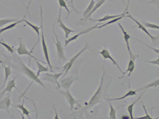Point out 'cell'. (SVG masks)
I'll use <instances>...</instances> for the list:
<instances>
[{
	"mask_svg": "<svg viewBox=\"0 0 159 119\" xmlns=\"http://www.w3.org/2000/svg\"><path fill=\"white\" fill-rule=\"evenodd\" d=\"M105 74V70L103 67V73H102V76L101 80L100 85L98 88V89L96 90L95 94L92 96V97L89 100V101L88 102V103H85L86 109H89L90 108H92L96 104H98L101 102V100L102 97V94H103V83Z\"/></svg>",
	"mask_w": 159,
	"mask_h": 119,
	"instance_id": "6da1fadb",
	"label": "cell"
},
{
	"mask_svg": "<svg viewBox=\"0 0 159 119\" xmlns=\"http://www.w3.org/2000/svg\"><path fill=\"white\" fill-rule=\"evenodd\" d=\"M40 20H41V45H42V49L44 53V58L47 62L48 66L49 67V69L51 71H53V67L52 66L50 63V57H49V53H48V45L46 42V40L44 38V28H43V9L42 7L40 6Z\"/></svg>",
	"mask_w": 159,
	"mask_h": 119,
	"instance_id": "7a4b0ae2",
	"label": "cell"
},
{
	"mask_svg": "<svg viewBox=\"0 0 159 119\" xmlns=\"http://www.w3.org/2000/svg\"><path fill=\"white\" fill-rule=\"evenodd\" d=\"M18 60H19V64H20L22 71L30 79L32 80L31 82L32 83L33 82H34L40 85L41 87H43L45 89H46V87L44 86V85L43 83V82H41V80H40V78H39V76L37 75V74H35V73L34 71H32L31 69H30L28 67H27L23 63V62L20 60V58H18Z\"/></svg>",
	"mask_w": 159,
	"mask_h": 119,
	"instance_id": "3957f363",
	"label": "cell"
},
{
	"mask_svg": "<svg viewBox=\"0 0 159 119\" xmlns=\"http://www.w3.org/2000/svg\"><path fill=\"white\" fill-rule=\"evenodd\" d=\"M64 73V71H62L61 73H45L43 75L41 76V79L45 81H48V82H50L53 84H56L57 85V89H60L61 88V85L60 83L58 82V79Z\"/></svg>",
	"mask_w": 159,
	"mask_h": 119,
	"instance_id": "277c9868",
	"label": "cell"
},
{
	"mask_svg": "<svg viewBox=\"0 0 159 119\" xmlns=\"http://www.w3.org/2000/svg\"><path fill=\"white\" fill-rule=\"evenodd\" d=\"M88 49H89V45H88V44H86V45L84 46V47L77 54H75V56H73L70 59V60L64 66V67H62L63 68V70L62 71H64V73H65L64 76H65V74L71 69L72 66H73V64L75 63L76 60L79 57L80 55H81V54L83 53H84L86 50H88Z\"/></svg>",
	"mask_w": 159,
	"mask_h": 119,
	"instance_id": "5b68a950",
	"label": "cell"
},
{
	"mask_svg": "<svg viewBox=\"0 0 159 119\" xmlns=\"http://www.w3.org/2000/svg\"><path fill=\"white\" fill-rule=\"evenodd\" d=\"M19 47L17 48V53L19 55L30 56V57H31L35 60H38L39 62H42L41 60H40L39 59L35 57H34L32 55V50H33L32 49L31 51H29L26 49L25 44L24 43H22V40L21 37H20L19 38Z\"/></svg>",
	"mask_w": 159,
	"mask_h": 119,
	"instance_id": "8992f818",
	"label": "cell"
},
{
	"mask_svg": "<svg viewBox=\"0 0 159 119\" xmlns=\"http://www.w3.org/2000/svg\"><path fill=\"white\" fill-rule=\"evenodd\" d=\"M53 32L54 36L55 37L56 41L55 42V45H56V50H57V57L59 58V60H62V61H66V57L65 56V53H64V49L60 40H59V38L57 36V35L56 34L55 29H53Z\"/></svg>",
	"mask_w": 159,
	"mask_h": 119,
	"instance_id": "52a82bcc",
	"label": "cell"
},
{
	"mask_svg": "<svg viewBox=\"0 0 159 119\" xmlns=\"http://www.w3.org/2000/svg\"><path fill=\"white\" fill-rule=\"evenodd\" d=\"M60 92L64 95L65 97L66 100H67L68 103L69 104L70 106V109L71 110H72L74 108L75 105H78L80 107H81L80 104L78 101H77L74 96L71 95V94L70 93V90H65V91H60Z\"/></svg>",
	"mask_w": 159,
	"mask_h": 119,
	"instance_id": "ba28073f",
	"label": "cell"
},
{
	"mask_svg": "<svg viewBox=\"0 0 159 119\" xmlns=\"http://www.w3.org/2000/svg\"><path fill=\"white\" fill-rule=\"evenodd\" d=\"M118 25L119 26V28L121 29V31L123 32V37H124V40L126 42V47H127V51L129 53V55H130V58L132 59H134V60H135L136 58L138 57V55H135L134 54L132 53V51H131V49H130V44H129V39L131 38V36L128 34L127 33L125 29L124 28H123V26H121V24L120 23H118Z\"/></svg>",
	"mask_w": 159,
	"mask_h": 119,
	"instance_id": "9c48e42d",
	"label": "cell"
},
{
	"mask_svg": "<svg viewBox=\"0 0 159 119\" xmlns=\"http://www.w3.org/2000/svg\"><path fill=\"white\" fill-rule=\"evenodd\" d=\"M61 11H62V8H60L59 9V16H58V19H57V23L59 26L65 32V40H67L69 37V35H70V33H74L75 32L74 30H72L71 29H70L69 28H68L65 24L63 23L62 19H61Z\"/></svg>",
	"mask_w": 159,
	"mask_h": 119,
	"instance_id": "30bf717a",
	"label": "cell"
},
{
	"mask_svg": "<svg viewBox=\"0 0 159 119\" xmlns=\"http://www.w3.org/2000/svg\"><path fill=\"white\" fill-rule=\"evenodd\" d=\"M99 54L101 55V56L103 57L105 60H108H108H110V61H111L112 64H113L114 66H116L118 68V69H119V71L121 73V74H123L124 71H123V70L121 69V68L120 67L119 64L117 63V62L114 59V58L112 57L111 54H110V53L109 52V51L108 50L107 48H103V49H102L99 52Z\"/></svg>",
	"mask_w": 159,
	"mask_h": 119,
	"instance_id": "8fae6325",
	"label": "cell"
},
{
	"mask_svg": "<svg viewBox=\"0 0 159 119\" xmlns=\"http://www.w3.org/2000/svg\"><path fill=\"white\" fill-rule=\"evenodd\" d=\"M126 17H128V18H130V19H132L135 23L136 24H137V26H138V28L139 29H140L141 30H142L143 31L144 33H145L150 38H151V40L152 41V42H155V40H156V36H152V35H151V33H150V32L148 31V30L146 29V27L143 25V24L141 23L139 21H138L137 20H136L135 18H134L131 15H127V16H126Z\"/></svg>",
	"mask_w": 159,
	"mask_h": 119,
	"instance_id": "7c38bea8",
	"label": "cell"
},
{
	"mask_svg": "<svg viewBox=\"0 0 159 119\" xmlns=\"http://www.w3.org/2000/svg\"><path fill=\"white\" fill-rule=\"evenodd\" d=\"M78 78L74 77L73 76H70L65 79H63L59 83L61 87H63L65 90H70L73 83Z\"/></svg>",
	"mask_w": 159,
	"mask_h": 119,
	"instance_id": "4fadbf2b",
	"label": "cell"
},
{
	"mask_svg": "<svg viewBox=\"0 0 159 119\" xmlns=\"http://www.w3.org/2000/svg\"><path fill=\"white\" fill-rule=\"evenodd\" d=\"M96 28H98V26H97V25H96L95 26H92V28H88V29H86V30L82 31H81V32L79 33H77V34H76V35L72 36L71 38H70L65 40V46H67L70 43H71L72 41H74V40H77L81 35H84V34H85V33H87L88 32H90V31H92V30H93V29H96Z\"/></svg>",
	"mask_w": 159,
	"mask_h": 119,
	"instance_id": "5bb4252c",
	"label": "cell"
},
{
	"mask_svg": "<svg viewBox=\"0 0 159 119\" xmlns=\"http://www.w3.org/2000/svg\"><path fill=\"white\" fill-rule=\"evenodd\" d=\"M11 105V100L10 96L7 95L3 100L0 101V110H3L7 111V113L10 114L9 108Z\"/></svg>",
	"mask_w": 159,
	"mask_h": 119,
	"instance_id": "9a60e30c",
	"label": "cell"
},
{
	"mask_svg": "<svg viewBox=\"0 0 159 119\" xmlns=\"http://www.w3.org/2000/svg\"><path fill=\"white\" fill-rule=\"evenodd\" d=\"M16 77H15L14 79H13L10 80H9L7 83V85H6V87H5V89L3 90V91L1 92V98L2 97V96L4 95V94L6 93V92H11L12 89H14V88H16V89L17 91H19L17 89V88H16Z\"/></svg>",
	"mask_w": 159,
	"mask_h": 119,
	"instance_id": "2e32d148",
	"label": "cell"
},
{
	"mask_svg": "<svg viewBox=\"0 0 159 119\" xmlns=\"http://www.w3.org/2000/svg\"><path fill=\"white\" fill-rule=\"evenodd\" d=\"M135 60L130 58V60H129V63H128L127 70L125 71V72L123 73V74H122V76H121V77H119V79H122L123 78H124V77H125V74L127 73V72H129L128 76L129 77V76L131 75V74H132V71H134V70H135Z\"/></svg>",
	"mask_w": 159,
	"mask_h": 119,
	"instance_id": "e0dca14e",
	"label": "cell"
},
{
	"mask_svg": "<svg viewBox=\"0 0 159 119\" xmlns=\"http://www.w3.org/2000/svg\"><path fill=\"white\" fill-rule=\"evenodd\" d=\"M128 6H129V3H128V4H127V7H126V9L125 10V11L122 14H121V15H106V16H103L102 18H101V19H98V20L92 19V20H93V21H96V22H106V21L107 22V21L112 20V19H113L117 18V17H120V16H122V15L126 14V11H127V7H128Z\"/></svg>",
	"mask_w": 159,
	"mask_h": 119,
	"instance_id": "ac0fdd59",
	"label": "cell"
},
{
	"mask_svg": "<svg viewBox=\"0 0 159 119\" xmlns=\"http://www.w3.org/2000/svg\"><path fill=\"white\" fill-rule=\"evenodd\" d=\"M147 90H145L144 91H143V92H142V94L140 95V96L133 103L130 104H129L128 106H127V111H128V113H129V115H130V119H134V116H133V111H134V106H135V105L136 103L141 99V96H143V94L147 91Z\"/></svg>",
	"mask_w": 159,
	"mask_h": 119,
	"instance_id": "d6986e66",
	"label": "cell"
},
{
	"mask_svg": "<svg viewBox=\"0 0 159 119\" xmlns=\"http://www.w3.org/2000/svg\"><path fill=\"white\" fill-rule=\"evenodd\" d=\"M25 16H24V17L22 19H21V20H19V21H17V22H14V23H13L9 24V25L6 26V27H4V28H1V29H0V35H1L3 32H6V31H7L8 30H10V29H13V28L16 27V26H17L18 24L20 23L23 22H24V18H25Z\"/></svg>",
	"mask_w": 159,
	"mask_h": 119,
	"instance_id": "ffe728a7",
	"label": "cell"
},
{
	"mask_svg": "<svg viewBox=\"0 0 159 119\" xmlns=\"http://www.w3.org/2000/svg\"><path fill=\"white\" fill-rule=\"evenodd\" d=\"M136 92L137 91H134V90H129L127 92L123 95L120 98H108V100L110 101H117V100H124L125 98H126L128 96H134V95H136Z\"/></svg>",
	"mask_w": 159,
	"mask_h": 119,
	"instance_id": "44dd1931",
	"label": "cell"
},
{
	"mask_svg": "<svg viewBox=\"0 0 159 119\" xmlns=\"http://www.w3.org/2000/svg\"><path fill=\"white\" fill-rule=\"evenodd\" d=\"M2 66L4 68V86L6 85V83H7V81L8 80V78L10 76V75L11 74V69L10 67V64H8V66H4V64L2 63Z\"/></svg>",
	"mask_w": 159,
	"mask_h": 119,
	"instance_id": "7402d4cb",
	"label": "cell"
},
{
	"mask_svg": "<svg viewBox=\"0 0 159 119\" xmlns=\"http://www.w3.org/2000/svg\"><path fill=\"white\" fill-rule=\"evenodd\" d=\"M159 86V79L155 80L153 82L151 83L146 85L145 87H141L137 90V91H143V90H148V89L151 88V87H157Z\"/></svg>",
	"mask_w": 159,
	"mask_h": 119,
	"instance_id": "603a6c76",
	"label": "cell"
},
{
	"mask_svg": "<svg viewBox=\"0 0 159 119\" xmlns=\"http://www.w3.org/2000/svg\"><path fill=\"white\" fill-rule=\"evenodd\" d=\"M24 22L27 24L32 29V30L37 34V35H38V38H39L38 42H39V40H40V29H41V27H39V26H37V25H35V24H34L31 23L29 21L26 20L25 18H24Z\"/></svg>",
	"mask_w": 159,
	"mask_h": 119,
	"instance_id": "cb8c5ba5",
	"label": "cell"
},
{
	"mask_svg": "<svg viewBox=\"0 0 159 119\" xmlns=\"http://www.w3.org/2000/svg\"><path fill=\"white\" fill-rule=\"evenodd\" d=\"M13 107L17 108H19L22 111V113L24 114V115H26L29 119H31L30 117V113H32V111H29L25 106H24V100H23V102L22 103V104H18L17 105H13Z\"/></svg>",
	"mask_w": 159,
	"mask_h": 119,
	"instance_id": "d4e9b609",
	"label": "cell"
},
{
	"mask_svg": "<svg viewBox=\"0 0 159 119\" xmlns=\"http://www.w3.org/2000/svg\"><path fill=\"white\" fill-rule=\"evenodd\" d=\"M96 2L95 1V0H91L89 5L88 6L87 8L84 11L83 13V17L84 18H86L88 17V15L90 14V13L92 11L93 8L94 7L95 5Z\"/></svg>",
	"mask_w": 159,
	"mask_h": 119,
	"instance_id": "484cf974",
	"label": "cell"
},
{
	"mask_svg": "<svg viewBox=\"0 0 159 119\" xmlns=\"http://www.w3.org/2000/svg\"><path fill=\"white\" fill-rule=\"evenodd\" d=\"M35 62L37 64V67H38V71H37V75L39 77L40 75V73H43V72H48L49 71V69L47 67H45L44 66H43L42 64H41L40 63L39 61L38 60H35Z\"/></svg>",
	"mask_w": 159,
	"mask_h": 119,
	"instance_id": "4316f807",
	"label": "cell"
},
{
	"mask_svg": "<svg viewBox=\"0 0 159 119\" xmlns=\"http://www.w3.org/2000/svg\"><path fill=\"white\" fill-rule=\"evenodd\" d=\"M106 1H107V0H98V1L96 2L95 5L94 7L93 8L92 11L90 13V14L88 15V17H87L86 18H89V17H90V16H92L98 8H99V7H101L103 5V4H104V2H105Z\"/></svg>",
	"mask_w": 159,
	"mask_h": 119,
	"instance_id": "83f0119b",
	"label": "cell"
},
{
	"mask_svg": "<svg viewBox=\"0 0 159 119\" xmlns=\"http://www.w3.org/2000/svg\"><path fill=\"white\" fill-rule=\"evenodd\" d=\"M126 17V14H125V15H122V16H120V17H117V18H115V19H112V20H110L109 22H108L103 24L102 25H101L100 26H98V28L101 29V28H102L103 27H105V26H107V25H108V24H111L114 23H116V22L119 21L120 20L122 19H123V17Z\"/></svg>",
	"mask_w": 159,
	"mask_h": 119,
	"instance_id": "f1b7e54d",
	"label": "cell"
},
{
	"mask_svg": "<svg viewBox=\"0 0 159 119\" xmlns=\"http://www.w3.org/2000/svg\"><path fill=\"white\" fill-rule=\"evenodd\" d=\"M0 44H1L2 46H3L4 47L6 48L8 52H9L10 53H11V56H13V53H14V51H15V49H13V48L10 45H9L7 43H6V42H4V40H0Z\"/></svg>",
	"mask_w": 159,
	"mask_h": 119,
	"instance_id": "f546056e",
	"label": "cell"
},
{
	"mask_svg": "<svg viewBox=\"0 0 159 119\" xmlns=\"http://www.w3.org/2000/svg\"><path fill=\"white\" fill-rule=\"evenodd\" d=\"M58 3H59V6H60L61 8H64L66 10V11L68 13V15H67V17H66V19H68V17L70 16V11L69 8H68L67 5H66V1L65 0H58Z\"/></svg>",
	"mask_w": 159,
	"mask_h": 119,
	"instance_id": "4dcf8cb0",
	"label": "cell"
},
{
	"mask_svg": "<svg viewBox=\"0 0 159 119\" xmlns=\"http://www.w3.org/2000/svg\"><path fill=\"white\" fill-rule=\"evenodd\" d=\"M15 21H16V19H0V29L4 26L5 25L14 22Z\"/></svg>",
	"mask_w": 159,
	"mask_h": 119,
	"instance_id": "1f68e13d",
	"label": "cell"
},
{
	"mask_svg": "<svg viewBox=\"0 0 159 119\" xmlns=\"http://www.w3.org/2000/svg\"><path fill=\"white\" fill-rule=\"evenodd\" d=\"M110 119H116V110L115 108L113 107L111 103L110 102Z\"/></svg>",
	"mask_w": 159,
	"mask_h": 119,
	"instance_id": "d6a6232c",
	"label": "cell"
},
{
	"mask_svg": "<svg viewBox=\"0 0 159 119\" xmlns=\"http://www.w3.org/2000/svg\"><path fill=\"white\" fill-rule=\"evenodd\" d=\"M143 107L144 111H145V115L144 116H143V117H138V118H136V119H154V118H152L150 114H148V112L147 111V109H146V108H145V106L144 105V104H143Z\"/></svg>",
	"mask_w": 159,
	"mask_h": 119,
	"instance_id": "836d02e7",
	"label": "cell"
},
{
	"mask_svg": "<svg viewBox=\"0 0 159 119\" xmlns=\"http://www.w3.org/2000/svg\"><path fill=\"white\" fill-rule=\"evenodd\" d=\"M145 26L146 28H152V29H158L159 30V25L156 24L151 23L149 22H145Z\"/></svg>",
	"mask_w": 159,
	"mask_h": 119,
	"instance_id": "e575fe53",
	"label": "cell"
},
{
	"mask_svg": "<svg viewBox=\"0 0 159 119\" xmlns=\"http://www.w3.org/2000/svg\"><path fill=\"white\" fill-rule=\"evenodd\" d=\"M134 39H135V40H136L138 42H140V43H141L142 44H143V45H145V47H147L148 48H150V49H151L152 50H153L156 54H159V48H155L151 47H150L149 45H148L147 44H145V43H143V42H142V41H141V40H138V39H135V38H134Z\"/></svg>",
	"mask_w": 159,
	"mask_h": 119,
	"instance_id": "d590c367",
	"label": "cell"
},
{
	"mask_svg": "<svg viewBox=\"0 0 159 119\" xmlns=\"http://www.w3.org/2000/svg\"><path fill=\"white\" fill-rule=\"evenodd\" d=\"M146 62L148 63L153 64V65H156V66H159V56L157 57V59L152 60V61H147Z\"/></svg>",
	"mask_w": 159,
	"mask_h": 119,
	"instance_id": "8d00e7d4",
	"label": "cell"
},
{
	"mask_svg": "<svg viewBox=\"0 0 159 119\" xmlns=\"http://www.w3.org/2000/svg\"><path fill=\"white\" fill-rule=\"evenodd\" d=\"M147 2L149 4H154L159 10V0H150V1H148Z\"/></svg>",
	"mask_w": 159,
	"mask_h": 119,
	"instance_id": "74e56055",
	"label": "cell"
},
{
	"mask_svg": "<svg viewBox=\"0 0 159 119\" xmlns=\"http://www.w3.org/2000/svg\"><path fill=\"white\" fill-rule=\"evenodd\" d=\"M70 4H71V6L72 8H73L76 12L79 13V11L76 10V8H75V7H74V0H71V1H70Z\"/></svg>",
	"mask_w": 159,
	"mask_h": 119,
	"instance_id": "f35d334b",
	"label": "cell"
},
{
	"mask_svg": "<svg viewBox=\"0 0 159 119\" xmlns=\"http://www.w3.org/2000/svg\"><path fill=\"white\" fill-rule=\"evenodd\" d=\"M53 110H55V119H59V117H58V115H57V111H56V110L55 109V105H53Z\"/></svg>",
	"mask_w": 159,
	"mask_h": 119,
	"instance_id": "ab89813d",
	"label": "cell"
},
{
	"mask_svg": "<svg viewBox=\"0 0 159 119\" xmlns=\"http://www.w3.org/2000/svg\"><path fill=\"white\" fill-rule=\"evenodd\" d=\"M121 119H130V117H129L128 116H122V117H121Z\"/></svg>",
	"mask_w": 159,
	"mask_h": 119,
	"instance_id": "60d3db41",
	"label": "cell"
},
{
	"mask_svg": "<svg viewBox=\"0 0 159 119\" xmlns=\"http://www.w3.org/2000/svg\"><path fill=\"white\" fill-rule=\"evenodd\" d=\"M4 87V85H2V87H0V91H1V89H2Z\"/></svg>",
	"mask_w": 159,
	"mask_h": 119,
	"instance_id": "b9f144b4",
	"label": "cell"
},
{
	"mask_svg": "<svg viewBox=\"0 0 159 119\" xmlns=\"http://www.w3.org/2000/svg\"><path fill=\"white\" fill-rule=\"evenodd\" d=\"M20 1H21V2H22V4H23V5H24V6H25V4H24V1H22V0H20Z\"/></svg>",
	"mask_w": 159,
	"mask_h": 119,
	"instance_id": "7bdbcfd3",
	"label": "cell"
},
{
	"mask_svg": "<svg viewBox=\"0 0 159 119\" xmlns=\"http://www.w3.org/2000/svg\"><path fill=\"white\" fill-rule=\"evenodd\" d=\"M159 116H158V117H157V119H159Z\"/></svg>",
	"mask_w": 159,
	"mask_h": 119,
	"instance_id": "ee69618b",
	"label": "cell"
}]
</instances>
